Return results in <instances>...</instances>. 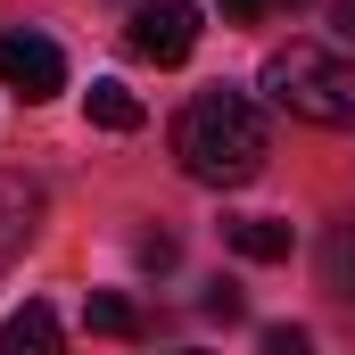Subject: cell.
I'll use <instances>...</instances> for the list:
<instances>
[{
	"label": "cell",
	"instance_id": "277c9868",
	"mask_svg": "<svg viewBox=\"0 0 355 355\" xmlns=\"http://www.w3.org/2000/svg\"><path fill=\"white\" fill-rule=\"evenodd\" d=\"M0 83L17 91V99H58V91H67L58 42H42V33H0Z\"/></svg>",
	"mask_w": 355,
	"mask_h": 355
},
{
	"label": "cell",
	"instance_id": "2e32d148",
	"mask_svg": "<svg viewBox=\"0 0 355 355\" xmlns=\"http://www.w3.org/2000/svg\"><path fill=\"white\" fill-rule=\"evenodd\" d=\"M281 8H306V0H281Z\"/></svg>",
	"mask_w": 355,
	"mask_h": 355
},
{
	"label": "cell",
	"instance_id": "8fae6325",
	"mask_svg": "<svg viewBox=\"0 0 355 355\" xmlns=\"http://www.w3.org/2000/svg\"><path fill=\"white\" fill-rule=\"evenodd\" d=\"M198 306H207V314H215V322H240V314H248V297H240V289H232V281H215V289H207V297H198Z\"/></svg>",
	"mask_w": 355,
	"mask_h": 355
},
{
	"label": "cell",
	"instance_id": "9a60e30c",
	"mask_svg": "<svg viewBox=\"0 0 355 355\" xmlns=\"http://www.w3.org/2000/svg\"><path fill=\"white\" fill-rule=\"evenodd\" d=\"M331 33H339V42H355V0H331Z\"/></svg>",
	"mask_w": 355,
	"mask_h": 355
},
{
	"label": "cell",
	"instance_id": "5bb4252c",
	"mask_svg": "<svg viewBox=\"0 0 355 355\" xmlns=\"http://www.w3.org/2000/svg\"><path fill=\"white\" fill-rule=\"evenodd\" d=\"M141 265L166 272V265H174V240H166V232H149V240H141Z\"/></svg>",
	"mask_w": 355,
	"mask_h": 355
},
{
	"label": "cell",
	"instance_id": "6da1fadb",
	"mask_svg": "<svg viewBox=\"0 0 355 355\" xmlns=\"http://www.w3.org/2000/svg\"><path fill=\"white\" fill-rule=\"evenodd\" d=\"M174 157L190 182L207 190H240V182L265 174V107L248 91L215 83V91H190V107L174 116Z\"/></svg>",
	"mask_w": 355,
	"mask_h": 355
},
{
	"label": "cell",
	"instance_id": "8992f818",
	"mask_svg": "<svg viewBox=\"0 0 355 355\" xmlns=\"http://www.w3.org/2000/svg\"><path fill=\"white\" fill-rule=\"evenodd\" d=\"M232 232V248L248 257V265H289V248H297V232L281 223V215H240V223H223Z\"/></svg>",
	"mask_w": 355,
	"mask_h": 355
},
{
	"label": "cell",
	"instance_id": "5b68a950",
	"mask_svg": "<svg viewBox=\"0 0 355 355\" xmlns=\"http://www.w3.org/2000/svg\"><path fill=\"white\" fill-rule=\"evenodd\" d=\"M42 232V190L25 174H0V272L25 257V240Z\"/></svg>",
	"mask_w": 355,
	"mask_h": 355
},
{
	"label": "cell",
	"instance_id": "7c38bea8",
	"mask_svg": "<svg viewBox=\"0 0 355 355\" xmlns=\"http://www.w3.org/2000/svg\"><path fill=\"white\" fill-rule=\"evenodd\" d=\"M215 8H223V17H232V25H257V17H265V8H281V0H215Z\"/></svg>",
	"mask_w": 355,
	"mask_h": 355
},
{
	"label": "cell",
	"instance_id": "ba28073f",
	"mask_svg": "<svg viewBox=\"0 0 355 355\" xmlns=\"http://www.w3.org/2000/svg\"><path fill=\"white\" fill-rule=\"evenodd\" d=\"M83 107H91V124H99V132H141V99H132L124 83H91Z\"/></svg>",
	"mask_w": 355,
	"mask_h": 355
},
{
	"label": "cell",
	"instance_id": "7a4b0ae2",
	"mask_svg": "<svg viewBox=\"0 0 355 355\" xmlns=\"http://www.w3.org/2000/svg\"><path fill=\"white\" fill-rule=\"evenodd\" d=\"M257 91H265L272 107L306 116V124H355V67L331 58V50H314V42L272 50L265 75H257Z\"/></svg>",
	"mask_w": 355,
	"mask_h": 355
},
{
	"label": "cell",
	"instance_id": "3957f363",
	"mask_svg": "<svg viewBox=\"0 0 355 355\" xmlns=\"http://www.w3.org/2000/svg\"><path fill=\"white\" fill-rule=\"evenodd\" d=\"M124 42H132V58H149V67H182V58L198 50V8H190V0H141Z\"/></svg>",
	"mask_w": 355,
	"mask_h": 355
},
{
	"label": "cell",
	"instance_id": "9c48e42d",
	"mask_svg": "<svg viewBox=\"0 0 355 355\" xmlns=\"http://www.w3.org/2000/svg\"><path fill=\"white\" fill-rule=\"evenodd\" d=\"M83 322L99 331V339H141V306H132V297H116V289H99V297H91Z\"/></svg>",
	"mask_w": 355,
	"mask_h": 355
},
{
	"label": "cell",
	"instance_id": "4fadbf2b",
	"mask_svg": "<svg viewBox=\"0 0 355 355\" xmlns=\"http://www.w3.org/2000/svg\"><path fill=\"white\" fill-rule=\"evenodd\" d=\"M265 355H306V331H289V322H281V331H265Z\"/></svg>",
	"mask_w": 355,
	"mask_h": 355
},
{
	"label": "cell",
	"instance_id": "30bf717a",
	"mask_svg": "<svg viewBox=\"0 0 355 355\" xmlns=\"http://www.w3.org/2000/svg\"><path fill=\"white\" fill-rule=\"evenodd\" d=\"M322 281H331L339 297H355V232H331V248H322Z\"/></svg>",
	"mask_w": 355,
	"mask_h": 355
},
{
	"label": "cell",
	"instance_id": "52a82bcc",
	"mask_svg": "<svg viewBox=\"0 0 355 355\" xmlns=\"http://www.w3.org/2000/svg\"><path fill=\"white\" fill-rule=\"evenodd\" d=\"M50 347H58V314L50 306H17L0 322V355H50Z\"/></svg>",
	"mask_w": 355,
	"mask_h": 355
}]
</instances>
